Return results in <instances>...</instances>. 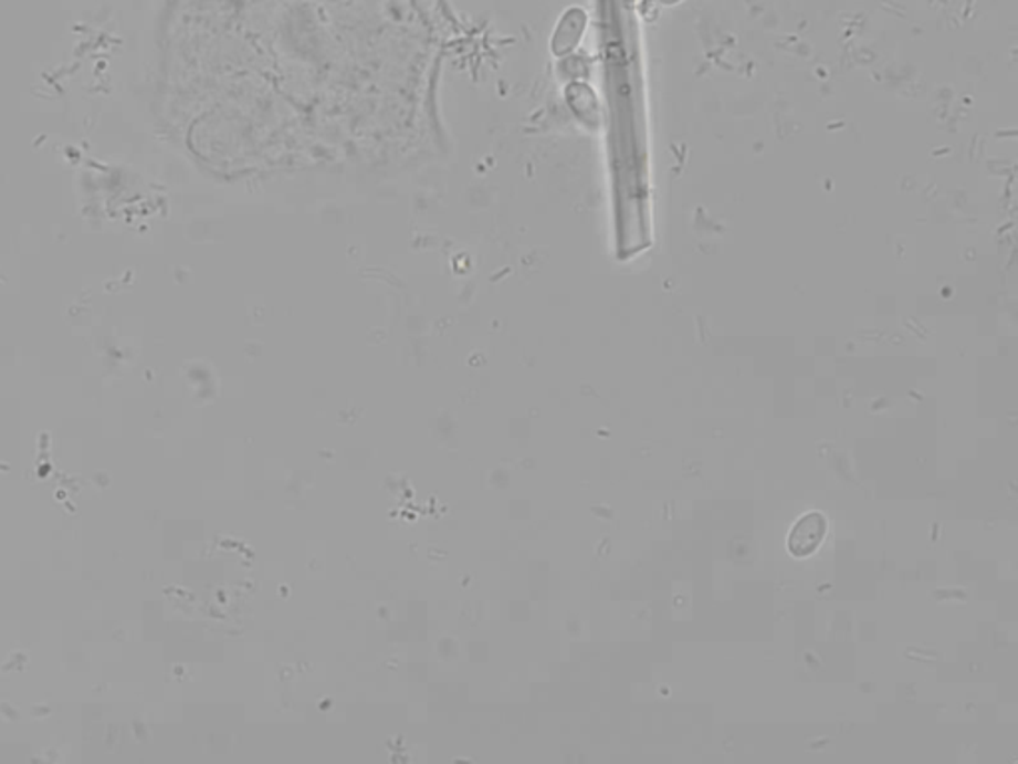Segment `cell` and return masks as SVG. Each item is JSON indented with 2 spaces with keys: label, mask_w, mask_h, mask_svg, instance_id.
<instances>
[{
  "label": "cell",
  "mask_w": 1018,
  "mask_h": 764,
  "mask_svg": "<svg viewBox=\"0 0 1018 764\" xmlns=\"http://www.w3.org/2000/svg\"><path fill=\"white\" fill-rule=\"evenodd\" d=\"M828 532V520L820 512L801 516L788 534V552L791 556L806 557L820 547Z\"/></svg>",
  "instance_id": "cell-1"
},
{
  "label": "cell",
  "mask_w": 1018,
  "mask_h": 764,
  "mask_svg": "<svg viewBox=\"0 0 1018 764\" xmlns=\"http://www.w3.org/2000/svg\"><path fill=\"white\" fill-rule=\"evenodd\" d=\"M663 2H676V0H663Z\"/></svg>",
  "instance_id": "cell-2"
}]
</instances>
